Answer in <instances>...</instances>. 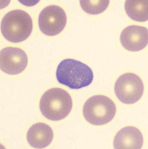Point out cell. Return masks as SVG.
<instances>
[{
	"label": "cell",
	"mask_w": 148,
	"mask_h": 149,
	"mask_svg": "<svg viewBox=\"0 0 148 149\" xmlns=\"http://www.w3.org/2000/svg\"><path fill=\"white\" fill-rule=\"evenodd\" d=\"M120 39L126 50L133 52L141 51L148 44L147 29L139 26H129L123 30Z\"/></svg>",
	"instance_id": "ba28073f"
},
{
	"label": "cell",
	"mask_w": 148,
	"mask_h": 149,
	"mask_svg": "<svg viewBox=\"0 0 148 149\" xmlns=\"http://www.w3.org/2000/svg\"><path fill=\"white\" fill-rule=\"evenodd\" d=\"M143 144L142 134L139 129L133 126L123 128L114 140V147L116 149H140Z\"/></svg>",
	"instance_id": "9c48e42d"
},
{
	"label": "cell",
	"mask_w": 148,
	"mask_h": 149,
	"mask_svg": "<svg viewBox=\"0 0 148 149\" xmlns=\"http://www.w3.org/2000/svg\"><path fill=\"white\" fill-rule=\"evenodd\" d=\"M52 129L45 123H39L33 125L28 130L27 139L28 143L37 149L45 148L53 139Z\"/></svg>",
	"instance_id": "30bf717a"
},
{
	"label": "cell",
	"mask_w": 148,
	"mask_h": 149,
	"mask_svg": "<svg viewBox=\"0 0 148 149\" xmlns=\"http://www.w3.org/2000/svg\"><path fill=\"white\" fill-rule=\"evenodd\" d=\"M42 114L49 120L59 121L71 111L72 99L69 93L59 88L50 89L43 95L40 102Z\"/></svg>",
	"instance_id": "7a4b0ae2"
},
{
	"label": "cell",
	"mask_w": 148,
	"mask_h": 149,
	"mask_svg": "<svg viewBox=\"0 0 148 149\" xmlns=\"http://www.w3.org/2000/svg\"><path fill=\"white\" fill-rule=\"evenodd\" d=\"M67 22L64 10L59 6H49L40 13L39 17V28L45 35L54 36L64 29Z\"/></svg>",
	"instance_id": "8992f818"
},
{
	"label": "cell",
	"mask_w": 148,
	"mask_h": 149,
	"mask_svg": "<svg viewBox=\"0 0 148 149\" xmlns=\"http://www.w3.org/2000/svg\"><path fill=\"white\" fill-rule=\"evenodd\" d=\"M83 115L93 125H103L111 121L116 113V106L107 97L96 95L89 98L84 104Z\"/></svg>",
	"instance_id": "277c9868"
},
{
	"label": "cell",
	"mask_w": 148,
	"mask_h": 149,
	"mask_svg": "<svg viewBox=\"0 0 148 149\" xmlns=\"http://www.w3.org/2000/svg\"><path fill=\"white\" fill-rule=\"evenodd\" d=\"M28 64V58L22 49L9 47L0 53V68L4 72L10 75L17 74L23 72Z\"/></svg>",
	"instance_id": "52a82bcc"
},
{
	"label": "cell",
	"mask_w": 148,
	"mask_h": 149,
	"mask_svg": "<svg viewBox=\"0 0 148 149\" xmlns=\"http://www.w3.org/2000/svg\"><path fill=\"white\" fill-rule=\"evenodd\" d=\"M144 90V84L140 77L131 73L120 76L114 85V91L117 98L126 104L138 102L142 96Z\"/></svg>",
	"instance_id": "5b68a950"
},
{
	"label": "cell",
	"mask_w": 148,
	"mask_h": 149,
	"mask_svg": "<svg viewBox=\"0 0 148 149\" xmlns=\"http://www.w3.org/2000/svg\"><path fill=\"white\" fill-rule=\"evenodd\" d=\"M147 0H128L125 1V9L126 13L133 20L143 22L148 19Z\"/></svg>",
	"instance_id": "8fae6325"
},
{
	"label": "cell",
	"mask_w": 148,
	"mask_h": 149,
	"mask_svg": "<svg viewBox=\"0 0 148 149\" xmlns=\"http://www.w3.org/2000/svg\"><path fill=\"white\" fill-rule=\"evenodd\" d=\"M109 1H80L82 9L87 13L97 15L101 13L108 7Z\"/></svg>",
	"instance_id": "7c38bea8"
},
{
	"label": "cell",
	"mask_w": 148,
	"mask_h": 149,
	"mask_svg": "<svg viewBox=\"0 0 148 149\" xmlns=\"http://www.w3.org/2000/svg\"><path fill=\"white\" fill-rule=\"evenodd\" d=\"M56 76L59 83L74 89L88 86L94 79L93 71L89 66L72 59H65L60 63Z\"/></svg>",
	"instance_id": "6da1fadb"
},
{
	"label": "cell",
	"mask_w": 148,
	"mask_h": 149,
	"mask_svg": "<svg viewBox=\"0 0 148 149\" xmlns=\"http://www.w3.org/2000/svg\"><path fill=\"white\" fill-rule=\"evenodd\" d=\"M33 29L32 18L24 11L16 10L7 13L1 23V31L6 40L19 43L26 40Z\"/></svg>",
	"instance_id": "3957f363"
}]
</instances>
